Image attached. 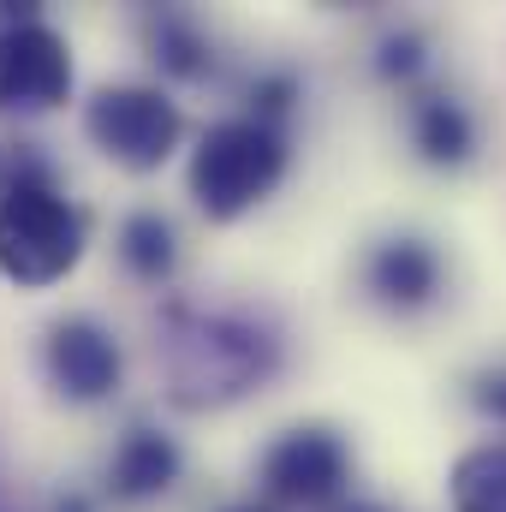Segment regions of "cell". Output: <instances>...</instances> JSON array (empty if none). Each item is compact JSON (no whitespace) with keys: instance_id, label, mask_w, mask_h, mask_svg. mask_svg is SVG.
<instances>
[{"instance_id":"obj_15","label":"cell","mask_w":506,"mask_h":512,"mask_svg":"<svg viewBox=\"0 0 506 512\" xmlns=\"http://www.w3.org/2000/svg\"><path fill=\"white\" fill-rule=\"evenodd\" d=\"M471 405H477L483 417L506 423V364H501V370H483V376L471 382Z\"/></svg>"},{"instance_id":"obj_7","label":"cell","mask_w":506,"mask_h":512,"mask_svg":"<svg viewBox=\"0 0 506 512\" xmlns=\"http://www.w3.org/2000/svg\"><path fill=\"white\" fill-rule=\"evenodd\" d=\"M42 370H48V382H54L60 399H72V405H96V399H108V393L120 387L126 358H120V340H114L102 322H90V316H66V322L48 328Z\"/></svg>"},{"instance_id":"obj_17","label":"cell","mask_w":506,"mask_h":512,"mask_svg":"<svg viewBox=\"0 0 506 512\" xmlns=\"http://www.w3.org/2000/svg\"><path fill=\"white\" fill-rule=\"evenodd\" d=\"M346 512H387V507H370V501H364V507H346Z\"/></svg>"},{"instance_id":"obj_16","label":"cell","mask_w":506,"mask_h":512,"mask_svg":"<svg viewBox=\"0 0 506 512\" xmlns=\"http://www.w3.org/2000/svg\"><path fill=\"white\" fill-rule=\"evenodd\" d=\"M221 512H268V507H256V501H245V507H221Z\"/></svg>"},{"instance_id":"obj_5","label":"cell","mask_w":506,"mask_h":512,"mask_svg":"<svg viewBox=\"0 0 506 512\" xmlns=\"http://www.w3.org/2000/svg\"><path fill=\"white\" fill-rule=\"evenodd\" d=\"M72 96V48L36 12L0 24V114H48Z\"/></svg>"},{"instance_id":"obj_3","label":"cell","mask_w":506,"mask_h":512,"mask_svg":"<svg viewBox=\"0 0 506 512\" xmlns=\"http://www.w3.org/2000/svg\"><path fill=\"white\" fill-rule=\"evenodd\" d=\"M286 179V131L274 120H221L203 131V143L191 149V197L209 221H239L256 203L274 197V185Z\"/></svg>"},{"instance_id":"obj_2","label":"cell","mask_w":506,"mask_h":512,"mask_svg":"<svg viewBox=\"0 0 506 512\" xmlns=\"http://www.w3.org/2000/svg\"><path fill=\"white\" fill-rule=\"evenodd\" d=\"M84 256V215L36 167L12 173L0 191V274L12 286H54Z\"/></svg>"},{"instance_id":"obj_1","label":"cell","mask_w":506,"mask_h":512,"mask_svg":"<svg viewBox=\"0 0 506 512\" xmlns=\"http://www.w3.org/2000/svg\"><path fill=\"white\" fill-rule=\"evenodd\" d=\"M167 399L185 411H221L280 370V334L251 310H197L179 304L161 334Z\"/></svg>"},{"instance_id":"obj_12","label":"cell","mask_w":506,"mask_h":512,"mask_svg":"<svg viewBox=\"0 0 506 512\" xmlns=\"http://www.w3.org/2000/svg\"><path fill=\"white\" fill-rule=\"evenodd\" d=\"M120 262H126L143 286H161V280L173 274V262H179V233H173V221L155 215V209L126 215V227H120Z\"/></svg>"},{"instance_id":"obj_4","label":"cell","mask_w":506,"mask_h":512,"mask_svg":"<svg viewBox=\"0 0 506 512\" xmlns=\"http://www.w3.org/2000/svg\"><path fill=\"white\" fill-rule=\"evenodd\" d=\"M84 131L90 143L126 167V173H155L173 149H179V108L155 90V84H108L84 102Z\"/></svg>"},{"instance_id":"obj_10","label":"cell","mask_w":506,"mask_h":512,"mask_svg":"<svg viewBox=\"0 0 506 512\" xmlns=\"http://www.w3.org/2000/svg\"><path fill=\"white\" fill-rule=\"evenodd\" d=\"M411 143H417V155L429 167H465L471 149H477V126H471L465 102L429 90V96L411 102Z\"/></svg>"},{"instance_id":"obj_14","label":"cell","mask_w":506,"mask_h":512,"mask_svg":"<svg viewBox=\"0 0 506 512\" xmlns=\"http://www.w3.org/2000/svg\"><path fill=\"white\" fill-rule=\"evenodd\" d=\"M381 72H387V78H417V72H423V36H417V30L387 36V42H381Z\"/></svg>"},{"instance_id":"obj_11","label":"cell","mask_w":506,"mask_h":512,"mask_svg":"<svg viewBox=\"0 0 506 512\" xmlns=\"http://www.w3.org/2000/svg\"><path fill=\"white\" fill-rule=\"evenodd\" d=\"M447 495H453V512H506V441H483L459 453Z\"/></svg>"},{"instance_id":"obj_6","label":"cell","mask_w":506,"mask_h":512,"mask_svg":"<svg viewBox=\"0 0 506 512\" xmlns=\"http://www.w3.org/2000/svg\"><path fill=\"white\" fill-rule=\"evenodd\" d=\"M352 477V453L334 429L322 423H304V429H286L268 453H262V483L274 501L286 507H328Z\"/></svg>"},{"instance_id":"obj_13","label":"cell","mask_w":506,"mask_h":512,"mask_svg":"<svg viewBox=\"0 0 506 512\" xmlns=\"http://www.w3.org/2000/svg\"><path fill=\"white\" fill-rule=\"evenodd\" d=\"M149 48H155V60L167 66V72H179V78H203L209 72V42L197 36V24L185 18V12H155L149 18Z\"/></svg>"},{"instance_id":"obj_8","label":"cell","mask_w":506,"mask_h":512,"mask_svg":"<svg viewBox=\"0 0 506 512\" xmlns=\"http://www.w3.org/2000/svg\"><path fill=\"white\" fill-rule=\"evenodd\" d=\"M364 286L376 292L387 310H423L435 292H441V256L435 245H423V239H411V233H399V239H381L370 262H364Z\"/></svg>"},{"instance_id":"obj_9","label":"cell","mask_w":506,"mask_h":512,"mask_svg":"<svg viewBox=\"0 0 506 512\" xmlns=\"http://www.w3.org/2000/svg\"><path fill=\"white\" fill-rule=\"evenodd\" d=\"M179 483V447L161 429H131L108 459V489L120 501H155Z\"/></svg>"}]
</instances>
